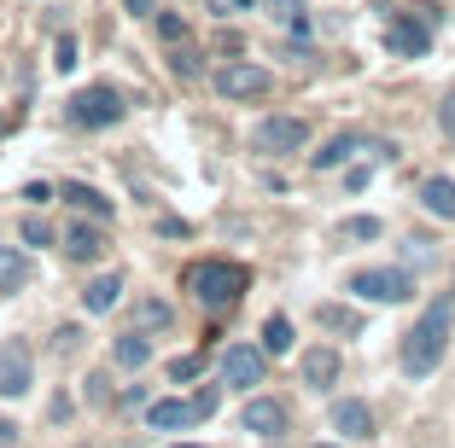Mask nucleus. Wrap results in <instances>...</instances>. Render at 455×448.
<instances>
[{
    "instance_id": "f257e3e1",
    "label": "nucleus",
    "mask_w": 455,
    "mask_h": 448,
    "mask_svg": "<svg viewBox=\"0 0 455 448\" xmlns=\"http://www.w3.org/2000/svg\"><path fill=\"white\" fill-rule=\"evenodd\" d=\"M450 338H455V297H432L427 315L415 320V332L403 338V373L409 379L438 373V361L450 356Z\"/></svg>"
},
{
    "instance_id": "f03ea898",
    "label": "nucleus",
    "mask_w": 455,
    "mask_h": 448,
    "mask_svg": "<svg viewBox=\"0 0 455 448\" xmlns=\"http://www.w3.org/2000/svg\"><path fill=\"white\" fill-rule=\"evenodd\" d=\"M245 286H251V274L234 263H193L188 268V291L204 309H234L245 297Z\"/></svg>"
},
{
    "instance_id": "7ed1b4c3",
    "label": "nucleus",
    "mask_w": 455,
    "mask_h": 448,
    "mask_svg": "<svg viewBox=\"0 0 455 448\" xmlns=\"http://www.w3.org/2000/svg\"><path fill=\"white\" fill-rule=\"evenodd\" d=\"M216 396H222V390L204 384L193 402H181V396H175V402H152L147 425H152V431H188V425H199V420H211V413H216Z\"/></svg>"
},
{
    "instance_id": "20e7f679",
    "label": "nucleus",
    "mask_w": 455,
    "mask_h": 448,
    "mask_svg": "<svg viewBox=\"0 0 455 448\" xmlns=\"http://www.w3.org/2000/svg\"><path fill=\"white\" fill-rule=\"evenodd\" d=\"M350 291L362 303H409L415 279H409V268H362V274H350Z\"/></svg>"
},
{
    "instance_id": "39448f33",
    "label": "nucleus",
    "mask_w": 455,
    "mask_h": 448,
    "mask_svg": "<svg viewBox=\"0 0 455 448\" xmlns=\"http://www.w3.org/2000/svg\"><path fill=\"white\" fill-rule=\"evenodd\" d=\"M123 93L111 88V82H94V88H82L76 99H70V122H82V129H111V122H123Z\"/></svg>"
},
{
    "instance_id": "423d86ee",
    "label": "nucleus",
    "mask_w": 455,
    "mask_h": 448,
    "mask_svg": "<svg viewBox=\"0 0 455 448\" xmlns=\"http://www.w3.org/2000/svg\"><path fill=\"white\" fill-rule=\"evenodd\" d=\"M268 88H275V76H268L263 65H245V59H228V65L216 70V93H222L228 106H240V99H263Z\"/></svg>"
},
{
    "instance_id": "0eeeda50",
    "label": "nucleus",
    "mask_w": 455,
    "mask_h": 448,
    "mask_svg": "<svg viewBox=\"0 0 455 448\" xmlns=\"http://www.w3.org/2000/svg\"><path fill=\"white\" fill-rule=\"evenodd\" d=\"M268 379V361L263 350H251V343H228V356H222V384L228 390H251V384Z\"/></svg>"
},
{
    "instance_id": "6e6552de",
    "label": "nucleus",
    "mask_w": 455,
    "mask_h": 448,
    "mask_svg": "<svg viewBox=\"0 0 455 448\" xmlns=\"http://www.w3.org/2000/svg\"><path fill=\"white\" fill-rule=\"evenodd\" d=\"M251 140H257V152L281 158V152H298V145L309 140V122H304V117H263Z\"/></svg>"
},
{
    "instance_id": "1a4fd4ad",
    "label": "nucleus",
    "mask_w": 455,
    "mask_h": 448,
    "mask_svg": "<svg viewBox=\"0 0 455 448\" xmlns=\"http://www.w3.org/2000/svg\"><path fill=\"white\" fill-rule=\"evenodd\" d=\"M29 384H36L29 343H24V338H6V343H0V396H24Z\"/></svg>"
},
{
    "instance_id": "9d476101",
    "label": "nucleus",
    "mask_w": 455,
    "mask_h": 448,
    "mask_svg": "<svg viewBox=\"0 0 455 448\" xmlns=\"http://www.w3.org/2000/svg\"><path fill=\"white\" fill-rule=\"evenodd\" d=\"M106 251H111L106 227H88V222L65 227V256H70V263H100V256H106Z\"/></svg>"
},
{
    "instance_id": "9b49d317",
    "label": "nucleus",
    "mask_w": 455,
    "mask_h": 448,
    "mask_svg": "<svg viewBox=\"0 0 455 448\" xmlns=\"http://www.w3.org/2000/svg\"><path fill=\"white\" fill-rule=\"evenodd\" d=\"M240 425L251 436H281L286 431V408H281V402H268V396H251L245 413H240Z\"/></svg>"
},
{
    "instance_id": "f8f14e48",
    "label": "nucleus",
    "mask_w": 455,
    "mask_h": 448,
    "mask_svg": "<svg viewBox=\"0 0 455 448\" xmlns=\"http://www.w3.org/2000/svg\"><path fill=\"white\" fill-rule=\"evenodd\" d=\"M333 431L339 436H374V413H368V402L339 396V402H333Z\"/></svg>"
},
{
    "instance_id": "ddd939ff",
    "label": "nucleus",
    "mask_w": 455,
    "mask_h": 448,
    "mask_svg": "<svg viewBox=\"0 0 455 448\" xmlns=\"http://www.w3.org/2000/svg\"><path fill=\"white\" fill-rule=\"evenodd\" d=\"M29 274H36V263L18 245H0V297H18L29 286Z\"/></svg>"
},
{
    "instance_id": "4468645a",
    "label": "nucleus",
    "mask_w": 455,
    "mask_h": 448,
    "mask_svg": "<svg viewBox=\"0 0 455 448\" xmlns=\"http://www.w3.org/2000/svg\"><path fill=\"white\" fill-rule=\"evenodd\" d=\"M420 204H427V216H438V222H455V181L450 175H427V181H420Z\"/></svg>"
},
{
    "instance_id": "2eb2a0df",
    "label": "nucleus",
    "mask_w": 455,
    "mask_h": 448,
    "mask_svg": "<svg viewBox=\"0 0 455 448\" xmlns=\"http://www.w3.org/2000/svg\"><path fill=\"white\" fill-rule=\"evenodd\" d=\"M117 303H123V274L88 279V291H82V309H88V315H111Z\"/></svg>"
},
{
    "instance_id": "dca6fc26",
    "label": "nucleus",
    "mask_w": 455,
    "mask_h": 448,
    "mask_svg": "<svg viewBox=\"0 0 455 448\" xmlns=\"http://www.w3.org/2000/svg\"><path fill=\"white\" fill-rule=\"evenodd\" d=\"M111 361H117V367H147L152 361V338L140 326H129L117 343H111Z\"/></svg>"
},
{
    "instance_id": "f3484780",
    "label": "nucleus",
    "mask_w": 455,
    "mask_h": 448,
    "mask_svg": "<svg viewBox=\"0 0 455 448\" xmlns=\"http://www.w3.org/2000/svg\"><path fill=\"white\" fill-rule=\"evenodd\" d=\"M391 53H403V59H427L432 53V35L420 24H409V18H397L391 24Z\"/></svg>"
},
{
    "instance_id": "a211bd4d",
    "label": "nucleus",
    "mask_w": 455,
    "mask_h": 448,
    "mask_svg": "<svg viewBox=\"0 0 455 448\" xmlns=\"http://www.w3.org/2000/svg\"><path fill=\"white\" fill-rule=\"evenodd\" d=\"M333 379H339V350L315 343V350L304 356V384H315V390H322V384H333Z\"/></svg>"
},
{
    "instance_id": "6ab92c4d",
    "label": "nucleus",
    "mask_w": 455,
    "mask_h": 448,
    "mask_svg": "<svg viewBox=\"0 0 455 448\" xmlns=\"http://www.w3.org/2000/svg\"><path fill=\"white\" fill-rule=\"evenodd\" d=\"M315 320H322V332H339V338H356L362 332V315L345 303H315Z\"/></svg>"
},
{
    "instance_id": "aec40b11",
    "label": "nucleus",
    "mask_w": 455,
    "mask_h": 448,
    "mask_svg": "<svg viewBox=\"0 0 455 448\" xmlns=\"http://www.w3.org/2000/svg\"><path fill=\"white\" fill-rule=\"evenodd\" d=\"M362 134H333V140L322 145V152H309V158H315V169H339V163H350V152H362Z\"/></svg>"
},
{
    "instance_id": "412c9836",
    "label": "nucleus",
    "mask_w": 455,
    "mask_h": 448,
    "mask_svg": "<svg viewBox=\"0 0 455 448\" xmlns=\"http://www.w3.org/2000/svg\"><path fill=\"white\" fill-rule=\"evenodd\" d=\"M263 12L275 18L281 29H292V35H309V12H304V0H263Z\"/></svg>"
},
{
    "instance_id": "4be33fe9",
    "label": "nucleus",
    "mask_w": 455,
    "mask_h": 448,
    "mask_svg": "<svg viewBox=\"0 0 455 448\" xmlns=\"http://www.w3.org/2000/svg\"><path fill=\"white\" fill-rule=\"evenodd\" d=\"M59 198H65V204H76V210H94L100 222H106V216H111V198H106V193H94V186H82V181L59 186Z\"/></svg>"
},
{
    "instance_id": "5701e85b",
    "label": "nucleus",
    "mask_w": 455,
    "mask_h": 448,
    "mask_svg": "<svg viewBox=\"0 0 455 448\" xmlns=\"http://www.w3.org/2000/svg\"><path fill=\"white\" fill-rule=\"evenodd\" d=\"M263 350H268V356H286V350H292V320H286V315L263 320Z\"/></svg>"
},
{
    "instance_id": "b1692460",
    "label": "nucleus",
    "mask_w": 455,
    "mask_h": 448,
    "mask_svg": "<svg viewBox=\"0 0 455 448\" xmlns=\"http://www.w3.org/2000/svg\"><path fill=\"white\" fill-rule=\"evenodd\" d=\"M339 239H356V245H374V239H379V216H345V222H339Z\"/></svg>"
},
{
    "instance_id": "393cba45",
    "label": "nucleus",
    "mask_w": 455,
    "mask_h": 448,
    "mask_svg": "<svg viewBox=\"0 0 455 448\" xmlns=\"http://www.w3.org/2000/svg\"><path fill=\"white\" fill-rule=\"evenodd\" d=\"M134 326H140V332H164V326H170V303H152V297H147V303H134Z\"/></svg>"
},
{
    "instance_id": "a878e982",
    "label": "nucleus",
    "mask_w": 455,
    "mask_h": 448,
    "mask_svg": "<svg viewBox=\"0 0 455 448\" xmlns=\"http://www.w3.org/2000/svg\"><path fill=\"white\" fill-rule=\"evenodd\" d=\"M170 70H175L181 82H193V76H199V53H193L188 41H175V53H170Z\"/></svg>"
},
{
    "instance_id": "bb28decb",
    "label": "nucleus",
    "mask_w": 455,
    "mask_h": 448,
    "mask_svg": "<svg viewBox=\"0 0 455 448\" xmlns=\"http://www.w3.org/2000/svg\"><path fill=\"white\" fill-rule=\"evenodd\" d=\"M199 373H204V356H175V361H170V379H175V384L199 379Z\"/></svg>"
},
{
    "instance_id": "cd10ccee",
    "label": "nucleus",
    "mask_w": 455,
    "mask_h": 448,
    "mask_svg": "<svg viewBox=\"0 0 455 448\" xmlns=\"http://www.w3.org/2000/svg\"><path fill=\"white\" fill-rule=\"evenodd\" d=\"M18 233H24V245H53V227L41 222V216H24V227H18Z\"/></svg>"
},
{
    "instance_id": "c85d7f7f",
    "label": "nucleus",
    "mask_w": 455,
    "mask_h": 448,
    "mask_svg": "<svg viewBox=\"0 0 455 448\" xmlns=\"http://www.w3.org/2000/svg\"><path fill=\"white\" fill-rule=\"evenodd\" d=\"M158 35H164V41L175 47V41H188V24H181L175 12H158Z\"/></svg>"
},
{
    "instance_id": "c756f323",
    "label": "nucleus",
    "mask_w": 455,
    "mask_h": 448,
    "mask_svg": "<svg viewBox=\"0 0 455 448\" xmlns=\"http://www.w3.org/2000/svg\"><path fill=\"white\" fill-rule=\"evenodd\" d=\"M438 129H443V140L455 145V93H443V106H438Z\"/></svg>"
},
{
    "instance_id": "7c9ffc66",
    "label": "nucleus",
    "mask_w": 455,
    "mask_h": 448,
    "mask_svg": "<svg viewBox=\"0 0 455 448\" xmlns=\"http://www.w3.org/2000/svg\"><path fill=\"white\" fill-rule=\"evenodd\" d=\"M53 65H59V70H70V65H76V41H70V35L59 41V59H53Z\"/></svg>"
},
{
    "instance_id": "2f4dec72",
    "label": "nucleus",
    "mask_w": 455,
    "mask_h": 448,
    "mask_svg": "<svg viewBox=\"0 0 455 448\" xmlns=\"http://www.w3.org/2000/svg\"><path fill=\"white\" fill-rule=\"evenodd\" d=\"M24 198H29V204H47V198H59V193H53V186H47V181H36V186H29Z\"/></svg>"
},
{
    "instance_id": "473e14b6",
    "label": "nucleus",
    "mask_w": 455,
    "mask_h": 448,
    "mask_svg": "<svg viewBox=\"0 0 455 448\" xmlns=\"http://www.w3.org/2000/svg\"><path fill=\"white\" fill-rule=\"evenodd\" d=\"M0 448H18V425L12 420H0Z\"/></svg>"
},
{
    "instance_id": "72a5a7b5",
    "label": "nucleus",
    "mask_w": 455,
    "mask_h": 448,
    "mask_svg": "<svg viewBox=\"0 0 455 448\" xmlns=\"http://www.w3.org/2000/svg\"><path fill=\"white\" fill-rule=\"evenodd\" d=\"M123 6H129V12H152V0H123Z\"/></svg>"
},
{
    "instance_id": "f704fd0d",
    "label": "nucleus",
    "mask_w": 455,
    "mask_h": 448,
    "mask_svg": "<svg viewBox=\"0 0 455 448\" xmlns=\"http://www.w3.org/2000/svg\"><path fill=\"white\" fill-rule=\"evenodd\" d=\"M175 448H199V443H175Z\"/></svg>"
},
{
    "instance_id": "c9c22d12",
    "label": "nucleus",
    "mask_w": 455,
    "mask_h": 448,
    "mask_svg": "<svg viewBox=\"0 0 455 448\" xmlns=\"http://www.w3.org/2000/svg\"><path fill=\"white\" fill-rule=\"evenodd\" d=\"M315 448H333V443H315Z\"/></svg>"
}]
</instances>
